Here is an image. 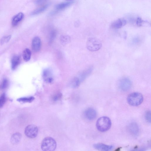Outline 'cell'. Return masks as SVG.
Listing matches in <instances>:
<instances>
[{"mask_svg":"<svg viewBox=\"0 0 151 151\" xmlns=\"http://www.w3.org/2000/svg\"><path fill=\"white\" fill-rule=\"evenodd\" d=\"M111 126V122L108 117L104 116L100 118L96 123V127L99 131L105 132L110 129Z\"/></svg>","mask_w":151,"mask_h":151,"instance_id":"6da1fadb","label":"cell"},{"mask_svg":"<svg viewBox=\"0 0 151 151\" xmlns=\"http://www.w3.org/2000/svg\"><path fill=\"white\" fill-rule=\"evenodd\" d=\"M143 96L139 92H134L130 94L127 98L128 103L133 106H137L140 105L143 102Z\"/></svg>","mask_w":151,"mask_h":151,"instance_id":"7a4b0ae2","label":"cell"},{"mask_svg":"<svg viewBox=\"0 0 151 151\" xmlns=\"http://www.w3.org/2000/svg\"><path fill=\"white\" fill-rule=\"evenodd\" d=\"M56 141L51 137H47L44 139L41 144V148L43 151H53L55 150L57 147Z\"/></svg>","mask_w":151,"mask_h":151,"instance_id":"3957f363","label":"cell"},{"mask_svg":"<svg viewBox=\"0 0 151 151\" xmlns=\"http://www.w3.org/2000/svg\"><path fill=\"white\" fill-rule=\"evenodd\" d=\"M86 46L88 50L95 51L99 50L101 48L102 43L99 39L95 38H91L87 40Z\"/></svg>","mask_w":151,"mask_h":151,"instance_id":"277c9868","label":"cell"},{"mask_svg":"<svg viewBox=\"0 0 151 151\" xmlns=\"http://www.w3.org/2000/svg\"><path fill=\"white\" fill-rule=\"evenodd\" d=\"M132 83L130 80L126 77H123L120 79L118 83L120 89L124 92L129 90L131 88Z\"/></svg>","mask_w":151,"mask_h":151,"instance_id":"5b68a950","label":"cell"},{"mask_svg":"<svg viewBox=\"0 0 151 151\" xmlns=\"http://www.w3.org/2000/svg\"><path fill=\"white\" fill-rule=\"evenodd\" d=\"M25 133V135L28 137L33 138L37 136L38 133V129L37 126L35 125H29L26 128Z\"/></svg>","mask_w":151,"mask_h":151,"instance_id":"8992f818","label":"cell"},{"mask_svg":"<svg viewBox=\"0 0 151 151\" xmlns=\"http://www.w3.org/2000/svg\"><path fill=\"white\" fill-rule=\"evenodd\" d=\"M128 129L130 134L133 136H137L139 132V128L136 122H132L128 126Z\"/></svg>","mask_w":151,"mask_h":151,"instance_id":"52a82bcc","label":"cell"},{"mask_svg":"<svg viewBox=\"0 0 151 151\" xmlns=\"http://www.w3.org/2000/svg\"><path fill=\"white\" fill-rule=\"evenodd\" d=\"M41 41L38 37H35L33 39L32 47L33 51L35 52H39L41 47Z\"/></svg>","mask_w":151,"mask_h":151,"instance_id":"ba28073f","label":"cell"},{"mask_svg":"<svg viewBox=\"0 0 151 151\" xmlns=\"http://www.w3.org/2000/svg\"><path fill=\"white\" fill-rule=\"evenodd\" d=\"M43 77L44 81L48 83H51L54 80L52 72L49 69H46L43 71Z\"/></svg>","mask_w":151,"mask_h":151,"instance_id":"9c48e42d","label":"cell"},{"mask_svg":"<svg viewBox=\"0 0 151 151\" xmlns=\"http://www.w3.org/2000/svg\"><path fill=\"white\" fill-rule=\"evenodd\" d=\"M127 23L126 20L123 19H120L114 21L111 25V27L114 29H120L125 26Z\"/></svg>","mask_w":151,"mask_h":151,"instance_id":"30bf717a","label":"cell"},{"mask_svg":"<svg viewBox=\"0 0 151 151\" xmlns=\"http://www.w3.org/2000/svg\"><path fill=\"white\" fill-rule=\"evenodd\" d=\"M84 115L88 120H92L94 119L96 117L97 113L96 111L93 108H88L84 112Z\"/></svg>","mask_w":151,"mask_h":151,"instance_id":"8fae6325","label":"cell"},{"mask_svg":"<svg viewBox=\"0 0 151 151\" xmlns=\"http://www.w3.org/2000/svg\"><path fill=\"white\" fill-rule=\"evenodd\" d=\"M94 148L98 150L103 151H110L113 148L112 145H106L102 143L95 144L93 145Z\"/></svg>","mask_w":151,"mask_h":151,"instance_id":"7c38bea8","label":"cell"},{"mask_svg":"<svg viewBox=\"0 0 151 151\" xmlns=\"http://www.w3.org/2000/svg\"><path fill=\"white\" fill-rule=\"evenodd\" d=\"M24 15L22 13H20L14 16L12 19V25L13 26H15L21 21L24 18Z\"/></svg>","mask_w":151,"mask_h":151,"instance_id":"4fadbf2b","label":"cell"},{"mask_svg":"<svg viewBox=\"0 0 151 151\" xmlns=\"http://www.w3.org/2000/svg\"><path fill=\"white\" fill-rule=\"evenodd\" d=\"M21 62V59L19 56H14L12 59L11 61L12 69L15 70L19 66Z\"/></svg>","mask_w":151,"mask_h":151,"instance_id":"5bb4252c","label":"cell"},{"mask_svg":"<svg viewBox=\"0 0 151 151\" xmlns=\"http://www.w3.org/2000/svg\"><path fill=\"white\" fill-rule=\"evenodd\" d=\"M22 138V135L20 133L17 132L14 134L11 138V142L13 144H15L19 143Z\"/></svg>","mask_w":151,"mask_h":151,"instance_id":"9a60e30c","label":"cell"},{"mask_svg":"<svg viewBox=\"0 0 151 151\" xmlns=\"http://www.w3.org/2000/svg\"><path fill=\"white\" fill-rule=\"evenodd\" d=\"M72 4V2H67L60 3L56 6V9L58 11L63 10Z\"/></svg>","mask_w":151,"mask_h":151,"instance_id":"2e32d148","label":"cell"},{"mask_svg":"<svg viewBox=\"0 0 151 151\" xmlns=\"http://www.w3.org/2000/svg\"><path fill=\"white\" fill-rule=\"evenodd\" d=\"M31 52L30 49H26L23 53V58L25 61L27 62L29 61L31 58Z\"/></svg>","mask_w":151,"mask_h":151,"instance_id":"e0dca14e","label":"cell"},{"mask_svg":"<svg viewBox=\"0 0 151 151\" xmlns=\"http://www.w3.org/2000/svg\"><path fill=\"white\" fill-rule=\"evenodd\" d=\"M49 5L47 4L35 10L32 13V15H37L45 11L48 7Z\"/></svg>","mask_w":151,"mask_h":151,"instance_id":"ac0fdd59","label":"cell"},{"mask_svg":"<svg viewBox=\"0 0 151 151\" xmlns=\"http://www.w3.org/2000/svg\"><path fill=\"white\" fill-rule=\"evenodd\" d=\"M60 41L62 45L65 46L70 42L71 38L68 35H63L61 37Z\"/></svg>","mask_w":151,"mask_h":151,"instance_id":"d6986e66","label":"cell"},{"mask_svg":"<svg viewBox=\"0 0 151 151\" xmlns=\"http://www.w3.org/2000/svg\"><path fill=\"white\" fill-rule=\"evenodd\" d=\"M80 83V80L78 77H74L71 82V84L74 87H77L79 86Z\"/></svg>","mask_w":151,"mask_h":151,"instance_id":"ffe728a7","label":"cell"},{"mask_svg":"<svg viewBox=\"0 0 151 151\" xmlns=\"http://www.w3.org/2000/svg\"><path fill=\"white\" fill-rule=\"evenodd\" d=\"M34 100V98L33 97H29L22 98L17 100V101L23 102H31Z\"/></svg>","mask_w":151,"mask_h":151,"instance_id":"44dd1931","label":"cell"},{"mask_svg":"<svg viewBox=\"0 0 151 151\" xmlns=\"http://www.w3.org/2000/svg\"><path fill=\"white\" fill-rule=\"evenodd\" d=\"M92 70L93 68L91 67L85 71L82 75V80L84 79L87 76L90 74L92 73Z\"/></svg>","mask_w":151,"mask_h":151,"instance_id":"7402d4cb","label":"cell"},{"mask_svg":"<svg viewBox=\"0 0 151 151\" xmlns=\"http://www.w3.org/2000/svg\"><path fill=\"white\" fill-rule=\"evenodd\" d=\"M6 100L5 94L3 93L0 97V108H2Z\"/></svg>","mask_w":151,"mask_h":151,"instance_id":"603a6c76","label":"cell"},{"mask_svg":"<svg viewBox=\"0 0 151 151\" xmlns=\"http://www.w3.org/2000/svg\"><path fill=\"white\" fill-rule=\"evenodd\" d=\"M11 35H9L8 36L4 37L2 38L1 40V44L2 45L5 43H7L9 41L11 38Z\"/></svg>","mask_w":151,"mask_h":151,"instance_id":"cb8c5ba5","label":"cell"},{"mask_svg":"<svg viewBox=\"0 0 151 151\" xmlns=\"http://www.w3.org/2000/svg\"><path fill=\"white\" fill-rule=\"evenodd\" d=\"M56 35V31L55 30L51 31L50 35V42L51 43L55 39Z\"/></svg>","mask_w":151,"mask_h":151,"instance_id":"d4e9b609","label":"cell"},{"mask_svg":"<svg viewBox=\"0 0 151 151\" xmlns=\"http://www.w3.org/2000/svg\"><path fill=\"white\" fill-rule=\"evenodd\" d=\"M144 22V21L140 17H138L136 21V25L138 27L142 26Z\"/></svg>","mask_w":151,"mask_h":151,"instance_id":"484cf974","label":"cell"},{"mask_svg":"<svg viewBox=\"0 0 151 151\" xmlns=\"http://www.w3.org/2000/svg\"><path fill=\"white\" fill-rule=\"evenodd\" d=\"M145 118L146 120L149 122H151V112L148 111L146 112L145 114Z\"/></svg>","mask_w":151,"mask_h":151,"instance_id":"4316f807","label":"cell"},{"mask_svg":"<svg viewBox=\"0 0 151 151\" xmlns=\"http://www.w3.org/2000/svg\"><path fill=\"white\" fill-rule=\"evenodd\" d=\"M8 85V81L7 79H5L3 80V82L1 88L3 89H5L6 88Z\"/></svg>","mask_w":151,"mask_h":151,"instance_id":"83f0119b","label":"cell"},{"mask_svg":"<svg viewBox=\"0 0 151 151\" xmlns=\"http://www.w3.org/2000/svg\"><path fill=\"white\" fill-rule=\"evenodd\" d=\"M62 95L60 93L57 94L55 95L53 98V100L55 101H56L59 100L61 97Z\"/></svg>","mask_w":151,"mask_h":151,"instance_id":"f1b7e54d","label":"cell"},{"mask_svg":"<svg viewBox=\"0 0 151 151\" xmlns=\"http://www.w3.org/2000/svg\"><path fill=\"white\" fill-rule=\"evenodd\" d=\"M47 0H36L35 3L37 5H40L46 1Z\"/></svg>","mask_w":151,"mask_h":151,"instance_id":"f546056e","label":"cell"},{"mask_svg":"<svg viewBox=\"0 0 151 151\" xmlns=\"http://www.w3.org/2000/svg\"><path fill=\"white\" fill-rule=\"evenodd\" d=\"M66 1H72V0H66Z\"/></svg>","mask_w":151,"mask_h":151,"instance_id":"4dcf8cb0","label":"cell"}]
</instances>
